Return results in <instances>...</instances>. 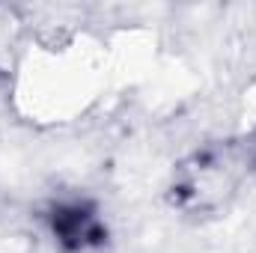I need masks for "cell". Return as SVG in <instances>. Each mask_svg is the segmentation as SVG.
<instances>
[{"instance_id":"cell-1","label":"cell","mask_w":256,"mask_h":253,"mask_svg":"<svg viewBox=\"0 0 256 253\" xmlns=\"http://www.w3.org/2000/svg\"><path fill=\"white\" fill-rule=\"evenodd\" d=\"M48 226L57 238V244L68 253L86 250L104 244L108 232L90 202H57L48 212Z\"/></svg>"}]
</instances>
